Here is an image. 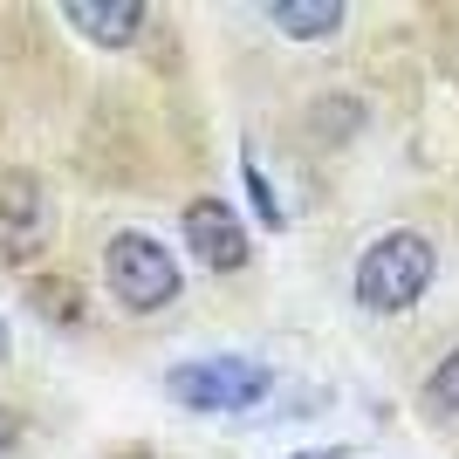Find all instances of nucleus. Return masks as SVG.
Listing matches in <instances>:
<instances>
[{
    "label": "nucleus",
    "instance_id": "obj_1",
    "mask_svg": "<svg viewBox=\"0 0 459 459\" xmlns=\"http://www.w3.org/2000/svg\"><path fill=\"white\" fill-rule=\"evenodd\" d=\"M432 274H439V254H432L425 233H384L357 261V302L377 308V316H398L432 288Z\"/></svg>",
    "mask_w": 459,
    "mask_h": 459
},
{
    "label": "nucleus",
    "instance_id": "obj_2",
    "mask_svg": "<svg viewBox=\"0 0 459 459\" xmlns=\"http://www.w3.org/2000/svg\"><path fill=\"white\" fill-rule=\"evenodd\" d=\"M165 391H172V404H192V411H247L274 391V370L247 364V357H199V364H178Z\"/></svg>",
    "mask_w": 459,
    "mask_h": 459
},
{
    "label": "nucleus",
    "instance_id": "obj_3",
    "mask_svg": "<svg viewBox=\"0 0 459 459\" xmlns=\"http://www.w3.org/2000/svg\"><path fill=\"white\" fill-rule=\"evenodd\" d=\"M103 274H110L117 302L137 308V316H144V308H165L178 295V268L152 233H117L110 247H103Z\"/></svg>",
    "mask_w": 459,
    "mask_h": 459
},
{
    "label": "nucleus",
    "instance_id": "obj_4",
    "mask_svg": "<svg viewBox=\"0 0 459 459\" xmlns=\"http://www.w3.org/2000/svg\"><path fill=\"white\" fill-rule=\"evenodd\" d=\"M186 247H192V261L212 268V274L247 268V220H233L227 199H192L186 206Z\"/></svg>",
    "mask_w": 459,
    "mask_h": 459
},
{
    "label": "nucleus",
    "instance_id": "obj_5",
    "mask_svg": "<svg viewBox=\"0 0 459 459\" xmlns=\"http://www.w3.org/2000/svg\"><path fill=\"white\" fill-rule=\"evenodd\" d=\"M41 240H48V206H41V186L7 178V186H0V254H7V261H28Z\"/></svg>",
    "mask_w": 459,
    "mask_h": 459
},
{
    "label": "nucleus",
    "instance_id": "obj_6",
    "mask_svg": "<svg viewBox=\"0 0 459 459\" xmlns=\"http://www.w3.org/2000/svg\"><path fill=\"white\" fill-rule=\"evenodd\" d=\"M69 28L103 41V48H131V41L144 35V7H137V0H117V7H103V0H69Z\"/></svg>",
    "mask_w": 459,
    "mask_h": 459
},
{
    "label": "nucleus",
    "instance_id": "obj_7",
    "mask_svg": "<svg viewBox=\"0 0 459 459\" xmlns=\"http://www.w3.org/2000/svg\"><path fill=\"white\" fill-rule=\"evenodd\" d=\"M274 28L295 35V41H316V35H336V28H343V7H336V0H281V7H274Z\"/></svg>",
    "mask_w": 459,
    "mask_h": 459
},
{
    "label": "nucleus",
    "instance_id": "obj_8",
    "mask_svg": "<svg viewBox=\"0 0 459 459\" xmlns=\"http://www.w3.org/2000/svg\"><path fill=\"white\" fill-rule=\"evenodd\" d=\"M425 404H432L439 419H459V350L432 370V377H425Z\"/></svg>",
    "mask_w": 459,
    "mask_h": 459
},
{
    "label": "nucleus",
    "instance_id": "obj_9",
    "mask_svg": "<svg viewBox=\"0 0 459 459\" xmlns=\"http://www.w3.org/2000/svg\"><path fill=\"white\" fill-rule=\"evenodd\" d=\"M240 178H247V192H254V212H261V227H288V220H281V206H274V192H268V178H261V165H254V158H240Z\"/></svg>",
    "mask_w": 459,
    "mask_h": 459
},
{
    "label": "nucleus",
    "instance_id": "obj_10",
    "mask_svg": "<svg viewBox=\"0 0 459 459\" xmlns=\"http://www.w3.org/2000/svg\"><path fill=\"white\" fill-rule=\"evenodd\" d=\"M14 439H21V419H14V411H0V453H7Z\"/></svg>",
    "mask_w": 459,
    "mask_h": 459
},
{
    "label": "nucleus",
    "instance_id": "obj_11",
    "mask_svg": "<svg viewBox=\"0 0 459 459\" xmlns=\"http://www.w3.org/2000/svg\"><path fill=\"white\" fill-rule=\"evenodd\" d=\"M302 459H343V453H302Z\"/></svg>",
    "mask_w": 459,
    "mask_h": 459
},
{
    "label": "nucleus",
    "instance_id": "obj_12",
    "mask_svg": "<svg viewBox=\"0 0 459 459\" xmlns=\"http://www.w3.org/2000/svg\"><path fill=\"white\" fill-rule=\"evenodd\" d=\"M0 357H7V329H0Z\"/></svg>",
    "mask_w": 459,
    "mask_h": 459
}]
</instances>
